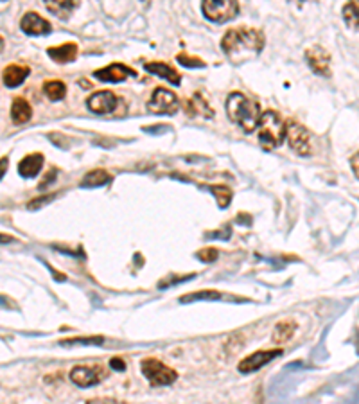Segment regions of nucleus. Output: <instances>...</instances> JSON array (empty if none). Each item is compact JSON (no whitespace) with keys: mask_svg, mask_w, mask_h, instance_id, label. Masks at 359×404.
<instances>
[{"mask_svg":"<svg viewBox=\"0 0 359 404\" xmlns=\"http://www.w3.org/2000/svg\"><path fill=\"white\" fill-rule=\"evenodd\" d=\"M221 49L234 63H241L256 58L262 51L264 35L257 29H244V27L230 29L221 40Z\"/></svg>","mask_w":359,"mask_h":404,"instance_id":"f257e3e1","label":"nucleus"},{"mask_svg":"<svg viewBox=\"0 0 359 404\" xmlns=\"http://www.w3.org/2000/svg\"><path fill=\"white\" fill-rule=\"evenodd\" d=\"M226 115L244 133H251V131H256L257 126H259V103L248 99L241 92H232L226 97Z\"/></svg>","mask_w":359,"mask_h":404,"instance_id":"f03ea898","label":"nucleus"},{"mask_svg":"<svg viewBox=\"0 0 359 404\" xmlns=\"http://www.w3.org/2000/svg\"><path fill=\"white\" fill-rule=\"evenodd\" d=\"M257 130H259L260 146L264 149H268V151L278 148L286 139V124L281 119V115L277 112H272V110L260 113Z\"/></svg>","mask_w":359,"mask_h":404,"instance_id":"7ed1b4c3","label":"nucleus"},{"mask_svg":"<svg viewBox=\"0 0 359 404\" xmlns=\"http://www.w3.org/2000/svg\"><path fill=\"white\" fill-rule=\"evenodd\" d=\"M140 370H142V376L149 381L151 387H171L178 379L176 370L164 365L160 360H155V357L144 360L140 363Z\"/></svg>","mask_w":359,"mask_h":404,"instance_id":"20e7f679","label":"nucleus"},{"mask_svg":"<svg viewBox=\"0 0 359 404\" xmlns=\"http://www.w3.org/2000/svg\"><path fill=\"white\" fill-rule=\"evenodd\" d=\"M201 11L210 22L223 24L237 17L239 4L234 0H207L201 4Z\"/></svg>","mask_w":359,"mask_h":404,"instance_id":"39448f33","label":"nucleus"},{"mask_svg":"<svg viewBox=\"0 0 359 404\" xmlns=\"http://www.w3.org/2000/svg\"><path fill=\"white\" fill-rule=\"evenodd\" d=\"M286 139L290 142L291 149H293L297 155L300 157H309L312 155V139L311 133H309L302 124L294 121L286 122Z\"/></svg>","mask_w":359,"mask_h":404,"instance_id":"423d86ee","label":"nucleus"},{"mask_svg":"<svg viewBox=\"0 0 359 404\" xmlns=\"http://www.w3.org/2000/svg\"><path fill=\"white\" fill-rule=\"evenodd\" d=\"M70 381L79 388H90L106 379V370L101 365H78L70 370Z\"/></svg>","mask_w":359,"mask_h":404,"instance_id":"0eeeda50","label":"nucleus"},{"mask_svg":"<svg viewBox=\"0 0 359 404\" xmlns=\"http://www.w3.org/2000/svg\"><path fill=\"white\" fill-rule=\"evenodd\" d=\"M180 108L178 97L167 88H156L151 101L147 103V110L155 115H174Z\"/></svg>","mask_w":359,"mask_h":404,"instance_id":"6e6552de","label":"nucleus"},{"mask_svg":"<svg viewBox=\"0 0 359 404\" xmlns=\"http://www.w3.org/2000/svg\"><path fill=\"white\" fill-rule=\"evenodd\" d=\"M282 354H284V351L281 347L268 348V351H257L251 356L244 357L237 365V370L241 374H251V372H257V370L268 365V363H272L275 357H281Z\"/></svg>","mask_w":359,"mask_h":404,"instance_id":"1a4fd4ad","label":"nucleus"},{"mask_svg":"<svg viewBox=\"0 0 359 404\" xmlns=\"http://www.w3.org/2000/svg\"><path fill=\"white\" fill-rule=\"evenodd\" d=\"M306 60H308V65L311 67V70L315 74L329 78L331 56L325 49H322L320 45H312V47H309L308 51H306Z\"/></svg>","mask_w":359,"mask_h":404,"instance_id":"9d476101","label":"nucleus"},{"mask_svg":"<svg viewBox=\"0 0 359 404\" xmlns=\"http://www.w3.org/2000/svg\"><path fill=\"white\" fill-rule=\"evenodd\" d=\"M119 99L115 97V94L110 90H101L96 92L94 96L88 97L87 106L92 113H97V115H108L113 110L117 108Z\"/></svg>","mask_w":359,"mask_h":404,"instance_id":"9b49d317","label":"nucleus"},{"mask_svg":"<svg viewBox=\"0 0 359 404\" xmlns=\"http://www.w3.org/2000/svg\"><path fill=\"white\" fill-rule=\"evenodd\" d=\"M20 27L26 35L29 36H42V35H49L52 31V26L49 20H45L44 17H40L35 11H29L22 17V22H20Z\"/></svg>","mask_w":359,"mask_h":404,"instance_id":"f8f14e48","label":"nucleus"},{"mask_svg":"<svg viewBox=\"0 0 359 404\" xmlns=\"http://www.w3.org/2000/svg\"><path fill=\"white\" fill-rule=\"evenodd\" d=\"M135 74V70H131L130 67L122 65V63H112V65L104 67V69H99L94 72V78H97L99 81L104 83H121L124 79L131 78Z\"/></svg>","mask_w":359,"mask_h":404,"instance_id":"ddd939ff","label":"nucleus"},{"mask_svg":"<svg viewBox=\"0 0 359 404\" xmlns=\"http://www.w3.org/2000/svg\"><path fill=\"white\" fill-rule=\"evenodd\" d=\"M44 155L42 153H31L27 157H24L18 164V173L22 178H35L36 174L44 167Z\"/></svg>","mask_w":359,"mask_h":404,"instance_id":"4468645a","label":"nucleus"},{"mask_svg":"<svg viewBox=\"0 0 359 404\" xmlns=\"http://www.w3.org/2000/svg\"><path fill=\"white\" fill-rule=\"evenodd\" d=\"M29 67L26 65H9L6 67L4 72H2V83H4L8 88H17L18 85H22L24 81L29 76Z\"/></svg>","mask_w":359,"mask_h":404,"instance_id":"2eb2a0df","label":"nucleus"},{"mask_svg":"<svg viewBox=\"0 0 359 404\" xmlns=\"http://www.w3.org/2000/svg\"><path fill=\"white\" fill-rule=\"evenodd\" d=\"M144 69H146L147 72H151V74L158 76V78L165 79V81H169L171 85H180V83H182V78H180V74H178L176 70H174L173 67L165 65V63H160V61L144 63Z\"/></svg>","mask_w":359,"mask_h":404,"instance_id":"dca6fc26","label":"nucleus"},{"mask_svg":"<svg viewBox=\"0 0 359 404\" xmlns=\"http://www.w3.org/2000/svg\"><path fill=\"white\" fill-rule=\"evenodd\" d=\"M47 54L51 60L56 63H72L78 58V45L76 44H63L58 47H49Z\"/></svg>","mask_w":359,"mask_h":404,"instance_id":"f3484780","label":"nucleus"},{"mask_svg":"<svg viewBox=\"0 0 359 404\" xmlns=\"http://www.w3.org/2000/svg\"><path fill=\"white\" fill-rule=\"evenodd\" d=\"M294 330H297V323H294L293 320H282V322H278L277 326H275V329H273L272 335L273 344L275 345L287 344V342L294 336Z\"/></svg>","mask_w":359,"mask_h":404,"instance_id":"a211bd4d","label":"nucleus"},{"mask_svg":"<svg viewBox=\"0 0 359 404\" xmlns=\"http://www.w3.org/2000/svg\"><path fill=\"white\" fill-rule=\"evenodd\" d=\"M31 117H33V108L29 103L22 97H17L11 105V121L15 124H26L31 121Z\"/></svg>","mask_w":359,"mask_h":404,"instance_id":"6ab92c4d","label":"nucleus"},{"mask_svg":"<svg viewBox=\"0 0 359 404\" xmlns=\"http://www.w3.org/2000/svg\"><path fill=\"white\" fill-rule=\"evenodd\" d=\"M112 180V176H110L108 171L104 169H96V171H90L88 174H85V178L81 180V185L83 189H94V187H101V185H106V183Z\"/></svg>","mask_w":359,"mask_h":404,"instance_id":"aec40b11","label":"nucleus"},{"mask_svg":"<svg viewBox=\"0 0 359 404\" xmlns=\"http://www.w3.org/2000/svg\"><path fill=\"white\" fill-rule=\"evenodd\" d=\"M223 295L216 289H201V292L196 293H187V295L180 296V304H194V302H214V300H221Z\"/></svg>","mask_w":359,"mask_h":404,"instance_id":"412c9836","label":"nucleus"},{"mask_svg":"<svg viewBox=\"0 0 359 404\" xmlns=\"http://www.w3.org/2000/svg\"><path fill=\"white\" fill-rule=\"evenodd\" d=\"M78 2L74 0H54V2H45V8L47 11H51L52 15H56L58 18H67L74 9L78 8Z\"/></svg>","mask_w":359,"mask_h":404,"instance_id":"4be33fe9","label":"nucleus"},{"mask_svg":"<svg viewBox=\"0 0 359 404\" xmlns=\"http://www.w3.org/2000/svg\"><path fill=\"white\" fill-rule=\"evenodd\" d=\"M185 108H187V112H189V115H199V113H201V115H205V117H208V119L214 115L212 108L208 106L207 101L199 96V94H196L194 99L187 101Z\"/></svg>","mask_w":359,"mask_h":404,"instance_id":"5701e85b","label":"nucleus"},{"mask_svg":"<svg viewBox=\"0 0 359 404\" xmlns=\"http://www.w3.org/2000/svg\"><path fill=\"white\" fill-rule=\"evenodd\" d=\"M104 344V336H74V338L61 339L60 345L63 347H74V345H81V347H96V345Z\"/></svg>","mask_w":359,"mask_h":404,"instance_id":"b1692460","label":"nucleus"},{"mask_svg":"<svg viewBox=\"0 0 359 404\" xmlns=\"http://www.w3.org/2000/svg\"><path fill=\"white\" fill-rule=\"evenodd\" d=\"M44 94L51 101H61L67 96V87L65 83L61 81H47L44 85Z\"/></svg>","mask_w":359,"mask_h":404,"instance_id":"393cba45","label":"nucleus"},{"mask_svg":"<svg viewBox=\"0 0 359 404\" xmlns=\"http://www.w3.org/2000/svg\"><path fill=\"white\" fill-rule=\"evenodd\" d=\"M343 20L349 27H359V2H349L342 11Z\"/></svg>","mask_w":359,"mask_h":404,"instance_id":"a878e982","label":"nucleus"},{"mask_svg":"<svg viewBox=\"0 0 359 404\" xmlns=\"http://www.w3.org/2000/svg\"><path fill=\"white\" fill-rule=\"evenodd\" d=\"M208 191L216 196L217 205H219L221 209H226L230 201H232V191L228 187H223V185H208Z\"/></svg>","mask_w":359,"mask_h":404,"instance_id":"bb28decb","label":"nucleus"},{"mask_svg":"<svg viewBox=\"0 0 359 404\" xmlns=\"http://www.w3.org/2000/svg\"><path fill=\"white\" fill-rule=\"evenodd\" d=\"M176 61L180 65L187 67V69H205V67H207L205 65V61H201L199 58L187 56V54H178Z\"/></svg>","mask_w":359,"mask_h":404,"instance_id":"cd10ccee","label":"nucleus"},{"mask_svg":"<svg viewBox=\"0 0 359 404\" xmlns=\"http://www.w3.org/2000/svg\"><path fill=\"white\" fill-rule=\"evenodd\" d=\"M196 257H198L201 262H214L217 261L219 252H217L216 248H203V250H199V252L196 253Z\"/></svg>","mask_w":359,"mask_h":404,"instance_id":"c85d7f7f","label":"nucleus"},{"mask_svg":"<svg viewBox=\"0 0 359 404\" xmlns=\"http://www.w3.org/2000/svg\"><path fill=\"white\" fill-rule=\"evenodd\" d=\"M54 198H56V194H45V196H42V198H35V200H31L29 203H27V209L29 210L40 209V207H44L45 203H51Z\"/></svg>","mask_w":359,"mask_h":404,"instance_id":"c756f323","label":"nucleus"},{"mask_svg":"<svg viewBox=\"0 0 359 404\" xmlns=\"http://www.w3.org/2000/svg\"><path fill=\"white\" fill-rule=\"evenodd\" d=\"M189 278H192V275H187V277H180V278H169V280H162V283H158V287L160 289H164V287H169V286H173V284H176V283H183V280H189Z\"/></svg>","mask_w":359,"mask_h":404,"instance_id":"7c9ffc66","label":"nucleus"},{"mask_svg":"<svg viewBox=\"0 0 359 404\" xmlns=\"http://www.w3.org/2000/svg\"><path fill=\"white\" fill-rule=\"evenodd\" d=\"M110 369L117 370V372H122V370L126 369L124 360H121V357H113V360L110 361Z\"/></svg>","mask_w":359,"mask_h":404,"instance_id":"2f4dec72","label":"nucleus"},{"mask_svg":"<svg viewBox=\"0 0 359 404\" xmlns=\"http://www.w3.org/2000/svg\"><path fill=\"white\" fill-rule=\"evenodd\" d=\"M87 404H124V403H119V401L110 399V397H97V399H90Z\"/></svg>","mask_w":359,"mask_h":404,"instance_id":"473e14b6","label":"nucleus"},{"mask_svg":"<svg viewBox=\"0 0 359 404\" xmlns=\"http://www.w3.org/2000/svg\"><path fill=\"white\" fill-rule=\"evenodd\" d=\"M54 178H56V169L49 171L47 176H45V178L42 180V183H40V189H45V187H47V183L49 182H54Z\"/></svg>","mask_w":359,"mask_h":404,"instance_id":"72a5a7b5","label":"nucleus"},{"mask_svg":"<svg viewBox=\"0 0 359 404\" xmlns=\"http://www.w3.org/2000/svg\"><path fill=\"white\" fill-rule=\"evenodd\" d=\"M9 167V157H2L0 158V180L4 178L6 171H8Z\"/></svg>","mask_w":359,"mask_h":404,"instance_id":"f704fd0d","label":"nucleus"},{"mask_svg":"<svg viewBox=\"0 0 359 404\" xmlns=\"http://www.w3.org/2000/svg\"><path fill=\"white\" fill-rule=\"evenodd\" d=\"M351 164H352V171H354V174L359 178V151L356 153L354 157H352Z\"/></svg>","mask_w":359,"mask_h":404,"instance_id":"c9c22d12","label":"nucleus"},{"mask_svg":"<svg viewBox=\"0 0 359 404\" xmlns=\"http://www.w3.org/2000/svg\"><path fill=\"white\" fill-rule=\"evenodd\" d=\"M15 237L13 235H8V234H2V232H0V244H9V243H15Z\"/></svg>","mask_w":359,"mask_h":404,"instance_id":"e433bc0d","label":"nucleus"},{"mask_svg":"<svg viewBox=\"0 0 359 404\" xmlns=\"http://www.w3.org/2000/svg\"><path fill=\"white\" fill-rule=\"evenodd\" d=\"M4 38H2V36H0V53H2V51H4Z\"/></svg>","mask_w":359,"mask_h":404,"instance_id":"4c0bfd02","label":"nucleus"}]
</instances>
